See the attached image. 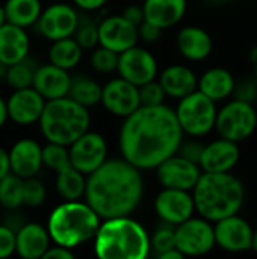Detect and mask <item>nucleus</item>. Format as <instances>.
Wrapping results in <instances>:
<instances>
[{
    "instance_id": "nucleus-1",
    "label": "nucleus",
    "mask_w": 257,
    "mask_h": 259,
    "mask_svg": "<svg viewBox=\"0 0 257 259\" xmlns=\"http://www.w3.org/2000/svg\"><path fill=\"white\" fill-rule=\"evenodd\" d=\"M183 134L176 111L167 105L141 106L124 118L120 150L139 170L158 168L179 152Z\"/></svg>"
},
{
    "instance_id": "nucleus-2",
    "label": "nucleus",
    "mask_w": 257,
    "mask_h": 259,
    "mask_svg": "<svg viewBox=\"0 0 257 259\" xmlns=\"http://www.w3.org/2000/svg\"><path fill=\"white\" fill-rule=\"evenodd\" d=\"M142 194L141 170L124 158L108 159L86 179V202L100 219L130 215L139 206Z\"/></svg>"
},
{
    "instance_id": "nucleus-3",
    "label": "nucleus",
    "mask_w": 257,
    "mask_h": 259,
    "mask_svg": "<svg viewBox=\"0 0 257 259\" xmlns=\"http://www.w3.org/2000/svg\"><path fill=\"white\" fill-rule=\"evenodd\" d=\"M150 250V235L130 215L105 219L94 237V252L101 259H144Z\"/></svg>"
},
{
    "instance_id": "nucleus-4",
    "label": "nucleus",
    "mask_w": 257,
    "mask_h": 259,
    "mask_svg": "<svg viewBox=\"0 0 257 259\" xmlns=\"http://www.w3.org/2000/svg\"><path fill=\"white\" fill-rule=\"evenodd\" d=\"M195 211L209 222L235 215L244 205L245 190L242 182L227 173H201L194 187Z\"/></svg>"
},
{
    "instance_id": "nucleus-5",
    "label": "nucleus",
    "mask_w": 257,
    "mask_h": 259,
    "mask_svg": "<svg viewBox=\"0 0 257 259\" xmlns=\"http://www.w3.org/2000/svg\"><path fill=\"white\" fill-rule=\"evenodd\" d=\"M100 228V215L88 202L65 200L56 206L47 222V229L55 244L74 249L94 240Z\"/></svg>"
},
{
    "instance_id": "nucleus-6",
    "label": "nucleus",
    "mask_w": 257,
    "mask_h": 259,
    "mask_svg": "<svg viewBox=\"0 0 257 259\" xmlns=\"http://www.w3.org/2000/svg\"><path fill=\"white\" fill-rule=\"evenodd\" d=\"M38 123L47 141L71 146L88 132L91 117L86 106L65 96L47 100Z\"/></svg>"
},
{
    "instance_id": "nucleus-7",
    "label": "nucleus",
    "mask_w": 257,
    "mask_h": 259,
    "mask_svg": "<svg viewBox=\"0 0 257 259\" xmlns=\"http://www.w3.org/2000/svg\"><path fill=\"white\" fill-rule=\"evenodd\" d=\"M215 103V100L200 90L180 99L176 108V115L183 132L191 137H203L209 134L217 124L218 109Z\"/></svg>"
},
{
    "instance_id": "nucleus-8",
    "label": "nucleus",
    "mask_w": 257,
    "mask_h": 259,
    "mask_svg": "<svg viewBox=\"0 0 257 259\" xmlns=\"http://www.w3.org/2000/svg\"><path fill=\"white\" fill-rule=\"evenodd\" d=\"M257 126V112L250 100L236 99L226 103L217 117L215 129L220 137L241 143L253 135Z\"/></svg>"
},
{
    "instance_id": "nucleus-9",
    "label": "nucleus",
    "mask_w": 257,
    "mask_h": 259,
    "mask_svg": "<svg viewBox=\"0 0 257 259\" xmlns=\"http://www.w3.org/2000/svg\"><path fill=\"white\" fill-rule=\"evenodd\" d=\"M215 228L201 215L200 219L191 217L176 226V247L185 256L206 255L215 247Z\"/></svg>"
},
{
    "instance_id": "nucleus-10",
    "label": "nucleus",
    "mask_w": 257,
    "mask_h": 259,
    "mask_svg": "<svg viewBox=\"0 0 257 259\" xmlns=\"http://www.w3.org/2000/svg\"><path fill=\"white\" fill-rule=\"evenodd\" d=\"M68 149L71 165L83 175H91L108 161V144L97 132H85Z\"/></svg>"
},
{
    "instance_id": "nucleus-11",
    "label": "nucleus",
    "mask_w": 257,
    "mask_h": 259,
    "mask_svg": "<svg viewBox=\"0 0 257 259\" xmlns=\"http://www.w3.org/2000/svg\"><path fill=\"white\" fill-rule=\"evenodd\" d=\"M200 164L185 158L179 152L165 159L158 168V181L164 188H177L191 191L197 185L201 170Z\"/></svg>"
},
{
    "instance_id": "nucleus-12",
    "label": "nucleus",
    "mask_w": 257,
    "mask_h": 259,
    "mask_svg": "<svg viewBox=\"0 0 257 259\" xmlns=\"http://www.w3.org/2000/svg\"><path fill=\"white\" fill-rule=\"evenodd\" d=\"M117 71L126 80L135 83L136 87H141L156 79L158 62L147 49L133 46L120 53Z\"/></svg>"
},
{
    "instance_id": "nucleus-13",
    "label": "nucleus",
    "mask_w": 257,
    "mask_h": 259,
    "mask_svg": "<svg viewBox=\"0 0 257 259\" xmlns=\"http://www.w3.org/2000/svg\"><path fill=\"white\" fill-rule=\"evenodd\" d=\"M155 211L167 225L179 226L192 217L195 211L194 196L186 190L164 188L155 199Z\"/></svg>"
},
{
    "instance_id": "nucleus-14",
    "label": "nucleus",
    "mask_w": 257,
    "mask_h": 259,
    "mask_svg": "<svg viewBox=\"0 0 257 259\" xmlns=\"http://www.w3.org/2000/svg\"><path fill=\"white\" fill-rule=\"evenodd\" d=\"M101 103L111 114L126 118L141 108L139 87L121 76L112 79L103 87Z\"/></svg>"
},
{
    "instance_id": "nucleus-15",
    "label": "nucleus",
    "mask_w": 257,
    "mask_h": 259,
    "mask_svg": "<svg viewBox=\"0 0 257 259\" xmlns=\"http://www.w3.org/2000/svg\"><path fill=\"white\" fill-rule=\"evenodd\" d=\"M79 24L76 9L67 3H55L41 12L38 30L50 41L73 36Z\"/></svg>"
},
{
    "instance_id": "nucleus-16",
    "label": "nucleus",
    "mask_w": 257,
    "mask_h": 259,
    "mask_svg": "<svg viewBox=\"0 0 257 259\" xmlns=\"http://www.w3.org/2000/svg\"><path fill=\"white\" fill-rule=\"evenodd\" d=\"M138 39V26L124 18V15H111L98 23V44L117 53L136 46Z\"/></svg>"
},
{
    "instance_id": "nucleus-17",
    "label": "nucleus",
    "mask_w": 257,
    "mask_h": 259,
    "mask_svg": "<svg viewBox=\"0 0 257 259\" xmlns=\"http://www.w3.org/2000/svg\"><path fill=\"white\" fill-rule=\"evenodd\" d=\"M215 228V240L217 244L230 253L247 252L253 244V229L247 220L239 217L238 214L221 219L217 222Z\"/></svg>"
},
{
    "instance_id": "nucleus-18",
    "label": "nucleus",
    "mask_w": 257,
    "mask_h": 259,
    "mask_svg": "<svg viewBox=\"0 0 257 259\" xmlns=\"http://www.w3.org/2000/svg\"><path fill=\"white\" fill-rule=\"evenodd\" d=\"M47 100L33 88L15 90L8 99V114L17 124H32L39 121Z\"/></svg>"
},
{
    "instance_id": "nucleus-19",
    "label": "nucleus",
    "mask_w": 257,
    "mask_h": 259,
    "mask_svg": "<svg viewBox=\"0 0 257 259\" xmlns=\"http://www.w3.org/2000/svg\"><path fill=\"white\" fill-rule=\"evenodd\" d=\"M239 156L241 153L238 143L221 137L220 140H215L203 147L198 164L203 171L227 173L236 167Z\"/></svg>"
},
{
    "instance_id": "nucleus-20",
    "label": "nucleus",
    "mask_w": 257,
    "mask_h": 259,
    "mask_svg": "<svg viewBox=\"0 0 257 259\" xmlns=\"http://www.w3.org/2000/svg\"><path fill=\"white\" fill-rule=\"evenodd\" d=\"M11 171L21 179L33 178L41 170L42 164V147L30 138L17 141L9 150Z\"/></svg>"
},
{
    "instance_id": "nucleus-21",
    "label": "nucleus",
    "mask_w": 257,
    "mask_h": 259,
    "mask_svg": "<svg viewBox=\"0 0 257 259\" xmlns=\"http://www.w3.org/2000/svg\"><path fill=\"white\" fill-rule=\"evenodd\" d=\"M70 85H71V77L68 74V70L61 68L52 62L38 67L35 71L33 88L45 100H53L68 96Z\"/></svg>"
},
{
    "instance_id": "nucleus-22",
    "label": "nucleus",
    "mask_w": 257,
    "mask_h": 259,
    "mask_svg": "<svg viewBox=\"0 0 257 259\" xmlns=\"http://www.w3.org/2000/svg\"><path fill=\"white\" fill-rule=\"evenodd\" d=\"M15 252L24 259L42 258L50 247L48 229L38 223H26L18 228Z\"/></svg>"
},
{
    "instance_id": "nucleus-23",
    "label": "nucleus",
    "mask_w": 257,
    "mask_h": 259,
    "mask_svg": "<svg viewBox=\"0 0 257 259\" xmlns=\"http://www.w3.org/2000/svg\"><path fill=\"white\" fill-rule=\"evenodd\" d=\"M30 49L29 36L24 27L6 21L0 27V61L8 65L27 58Z\"/></svg>"
},
{
    "instance_id": "nucleus-24",
    "label": "nucleus",
    "mask_w": 257,
    "mask_h": 259,
    "mask_svg": "<svg viewBox=\"0 0 257 259\" xmlns=\"http://www.w3.org/2000/svg\"><path fill=\"white\" fill-rule=\"evenodd\" d=\"M159 82L168 97L179 100L198 90V79L195 73L189 67L177 64L167 67L161 73Z\"/></svg>"
},
{
    "instance_id": "nucleus-25",
    "label": "nucleus",
    "mask_w": 257,
    "mask_h": 259,
    "mask_svg": "<svg viewBox=\"0 0 257 259\" xmlns=\"http://www.w3.org/2000/svg\"><path fill=\"white\" fill-rule=\"evenodd\" d=\"M142 8L145 20L164 30L176 26L183 18L186 0H145Z\"/></svg>"
},
{
    "instance_id": "nucleus-26",
    "label": "nucleus",
    "mask_w": 257,
    "mask_h": 259,
    "mask_svg": "<svg viewBox=\"0 0 257 259\" xmlns=\"http://www.w3.org/2000/svg\"><path fill=\"white\" fill-rule=\"evenodd\" d=\"M177 49L183 58L189 61H203L212 52L211 35L197 26L183 27L177 33Z\"/></svg>"
},
{
    "instance_id": "nucleus-27",
    "label": "nucleus",
    "mask_w": 257,
    "mask_h": 259,
    "mask_svg": "<svg viewBox=\"0 0 257 259\" xmlns=\"http://www.w3.org/2000/svg\"><path fill=\"white\" fill-rule=\"evenodd\" d=\"M198 90L212 100L220 102L235 91V77L226 68H211L198 79Z\"/></svg>"
},
{
    "instance_id": "nucleus-28",
    "label": "nucleus",
    "mask_w": 257,
    "mask_h": 259,
    "mask_svg": "<svg viewBox=\"0 0 257 259\" xmlns=\"http://www.w3.org/2000/svg\"><path fill=\"white\" fill-rule=\"evenodd\" d=\"M3 6L6 12V21L21 27L38 23L42 12L39 0H6Z\"/></svg>"
},
{
    "instance_id": "nucleus-29",
    "label": "nucleus",
    "mask_w": 257,
    "mask_h": 259,
    "mask_svg": "<svg viewBox=\"0 0 257 259\" xmlns=\"http://www.w3.org/2000/svg\"><path fill=\"white\" fill-rule=\"evenodd\" d=\"M82 46L76 41V38H62V39H56L53 41L50 50H48V58L50 62L65 68V70H71L74 68L80 59H82Z\"/></svg>"
},
{
    "instance_id": "nucleus-30",
    "label": "nucleus",
    "mask_w": 257,
    "mask_h": 259,
    "mask_svg": "<svg viewBox=\"0 0 257 259\" xmlns=\"http://www.w3.org/2000/svg\"><path fill=\"white\" fill-rule=\"evenodd\" d=\"M56 190L64 200H79L85 196L86 179L82 171L73 165L56 173Z\"/></svg>"
},
{
    "instance_id": "nucleus-31",
    "label": "nucleus",
    "mask_w": 257,
    "mask_h": 259,
    "mask_svg": "<svg viewBox=\"0 0 257 259\" xmlns=\"http://www.w3.org/2000/svg\"><path fill=\"white\" fill-rule=\"evenodd\" d=\"M101 93H103V87H100L98 82L86 76H77L71 79L68 97L89 108L101 102Z\"/></svg>"
},
{
    "instance_id": "nucleus-32",
    "label": "nucleus",
    "mask_w": 257,
    "mask_h": 259,
    "mask_svg": "<svg viewBox=\"0 0 257 259\" xmlns=\"http://www.w3.org/2000/svg\"><path fill=\"white\" fill-rule=\"evenodd\" d=\"M23 205V179L12 171L0 179V206L17 209Z\"/></svg>"
},
{
    "instance_id": "nucleus-33",
    "label": "nucleus",
    "mask_w": 257,
    "mask_h": 259,
    "mask_svg": "<svg viewBox=\"0 0 257 259\" xmlns=\"http://www.w3.org/2000/svg\"><path fill=\"white\" fill-rule=\"evenodd\" d=\"M42 164L56 173L70 167L71 159H70V149L68 146L58 144V143H47V146L42 147Z\"/></svg>"
},
{
    "instance_id": "nucleus-34",
    "label": "nucleus",
    "mask_w": 257,
    "mask_h": 259,
    "mask_svg": "<svg viewBox=\"0 0 257 259\" xmlns=\"http://www.w3.org/2000/svg\"><path fill=\"white\" fill-rule=\"evenodd\" d=\"M35 71H36V68H33L26 59H23L20 62H15V64L9 65L5 80L14 90L29 88V87H33Z\"/></svg>"
},
{
    "instance_id": "nucleus-35",
    "label": "nucleus",
    "mask_w": 257,
    "mask_h": 259,
    "mask_svg": "<svg viewBox=\"0 0 257 259\" xmlns=\"http://www.w3.org/2000/svg\"><path fill=\"white\" fill-rule=\"evenodd\" d=\"M118 59H120V53L100 46L91 55V65L95 71L106 74V73H112L118 68Z\"/></svg>"
},
{
    "instance_id": "nucleus-36",
    "label": "nucleus",
    "mask_w": 257,
    "mask_h": 259,
    "mask_svg": "<svg viewBox=\"0 0 257 259\" xmlns=\"http://www.w3.org/2000/svg\"><path fill=\"white\" fill-rule=\"evenodd\" d=\"M45 194H47L45 187L39 179H36L35 176L23 179V205L33 206V208L39 206L44 203Z\"/></svg>"
},
{
    "instance_id": "nucleus-37",
    "label": "nucleus",
    "mask_w": 257,
    "mask_h": 259,
    "mask_svg": "<svg viewBox=\"0 0 257 259\" xmlns=\"http://www.w3.org/2000/svg\"><path fill=\"white\" fill-rule=\"evenodd\" d=\"M76 41L82 46V49H92L98 44V24L92 20H80L77 29L74 32Z\"/></svg>"
},
{
    "instance_id": "nucleus-38",
    "label": "nucleus",
    "mask_w": 257,
    "mask_h": 259,
    "mask_svg": "<svg viewBox=\"0 0 257 259\" xmlns=\"http://www.w3.org/2000/svg\"><path fill=\"white\" fill-rule=\"evenodd\" d=\"M150 243H151V249L158 255H162L171 249H176V228L173 229L170 225V226H162L156 229L153 235L150 237Z\"/></svg>"
},
{
    "instance_id": "nucleus-39",
    "label": "nucleus",
    "mask_w": 257,
    "mask_h": 259,
    "mask_svg": "<svg viewBox=\"0 0 257 259\" xmlns=\"http://www.w3.org/2000/svg\"><path fill=\"white\" fill-rule=\"evenodd\" d=\"M167 97L165 90L162 88L161 82L151 80L139 87V99L141 106H158L164 105V100Z\"/></svg>"
},
{
    "instance_id": "nucleus-40",
    "label": "nucleus",
    "mask_w": 257,
    "mask_h": 259,
    "mask_svg": "<svg viewBox=\"0 0 257 259\" xmlns=\"http://www.w3.org/2000/svg\"><path fill=\"white\" fill-rule=\"evenodd\" d=\"M17 234L8 225H0V259L8 258L15 252Z\"/></svg>"
},
{
    "instance_id": "nucleus-41",
    "label": "nucleus",
    "mask_w": 257,
    "mask_h": 259,
    "mask_svg": "<svg viewBox=\"0 0 257 259\" xmlns=\"http://www.w3.org/2000/svg\"><path fill=\"white\" fill-rule=\"evenodd\" d=\"M138 33H139V38L145 42H156L159 38H161V33H162V29L150 21H144L138 26Z\"/></svg>"
},
{
    "instance_id": "nucleus-42",
    "label": "nucleus",
    "mask_w": 257,
    "mask_h": 259,
    "mask_svg": "<svg viewBox=\"0 0 257 259\" xmlns=\"http://www.w3.org/2000/svg\"><path fill=\"white\" fill-rule=\"evenodd\" d=\"M203 147L204 146H200L198 143H186L183 146H180L179 152L180 155H183L185 158L194 161V162H200V158H201V152H203Z\"/></svg>"
},
{
    "instance_id": "nucleus-43",
    "label": "nucleus",
    "mask_w": 257,
    "mask_h": 259,
    "mask_svg": "<svg viewBox=\"0 0 257 259\" xmlns=\"http://www.w3.org/2000/svg\"><path fill=\"white\" fill-rule=\"evenodd\" d=\"M123 15H124V18H127L135 26H139L141 23L145 21V14H144V8L142 6L132 5V6L126 8V11L123 12Z\"/></svg>"
},
{
    "instance_id": "nucleus-44",
    "label": "nucleus",
    "mask_w": 257,
    "mask_h": 259,
    "mask_svg": "<svg viewBox=\"0 0 257 259\" xmlns=\"http://www.w3.org/2000/svg\"><path fill=\"white\" fill-rule=\"evenodd\" d=\"M42 258L44 259H73L74 258V255H73L71 249L56 244L55 247H48V250L44 253V256H42Z\"/></svg>"
},
{
    "instance_id": "nucleus-45",
    "label": "nucleus",
    "mask_w": 257,
    "mask_h": 259,
    "mask_svg": "<svg viewBox=\"0 0 257 259\" xmlns=\"http://www.w3.org/2000/svg\"><path fill=\"white\" fill-rule=\"evenodd\" d=\"M74 5L83 11H97L103 5H106L108 0H73Z\"/></svg>"
},
{
    "instance_id": "nucleus-46",
    "label": "nucleus",
    "mask_w": 257,
    "mask_h": 259,
    "mask_svg": "<svg viewBox=\"0 0 257 259\" xmlns=\"http://www.w3.org/2000/svg\"><path fill=\"white\" fill-rule=\"evenodd\" d=\"M11 173V159L9 152L0 147V179H3L6 175Z\"/></svg>"
},
{
    "instance_id": "nucleus-47",
    "label": "nucleus",
    "mask_w": 257,
    "mask_h": 259,
    "mask_svg": "<svg viewBox=\"0 0 257 259\" xmlns=\"http://www.w3.org/2000/svg\"><path fill=\"white\" fill-rule=\"evenodd\" d=\"M9 114H8V102H5L2 97H0V127L6 123Z\"/></svg>"
},
{
    "instance_id": "nucleus-48",
    "label": "nucleus",
    "mask_w": 257,
    "mask_h": 259,
    "mask_svg": "<svg viewBox=\"0 0 257 259\" xmlns=\"http://www.w3.org/2000/svg\"><path fill=\"white\" fill-rule=\"evenodd\" d=\"M185 255L176 247V249H171V250H168V252H165V253H162V255H159V258L161 259H180L183 258Z\"/></svg>"
},
{
    "instance_id": "nucleus-49",
    "label": "nucleus",
    "mask_w": 257,
    "mask_h": 259,
    "mask_svg": "<svg viewBox=\"0 0 257 259\" xmlns=\"http://www.w3.org/2000/svg\"><path fill=\"white\" fill-rule=\"evenodd\" d=\"M8 68H9V65H8V64H5L3 61H0V80L6 79V74H8Z\"/></svg>"
},
{
    "instance_id": "nucleus-50",
    "label": "nucleus",
    "mask_w": 257,
    "mask_h": 259,
    "mask_svg": "<svg viewBox=\"0 0 257 259\" xmlns=\"http://www.w3.org/2000/svg\"><path fill=\"white\" fill-rule=\"evenodd\" d=\"M6 23V12H5V6L0 5V27Z\"/></svg>"
},
{
    "instance_id": "nucleus-51",
    "label": "nucleus",
    "mask_w": 257,
    "mask_h": 259,
    "mask_svg": "<svg viewBox=\"0 0 257 259\" xmlns=\"http://www.w3.org/2000/svg\"><path fill=\"white\" fill-rule=\"evenodd\" d=\"M251 249L257 252V229L253 232V244H251Z\"/></svg>"
},
{
    "instance_id": "nucleus-52",
    "label": "nucleus",
    "mask_w": 257,
    "mask_h": 259,
    "mask_svg": "<svg viewBox=\"0 0 257 259\" xmlns=\"http://www.w3.org/2000/svg\"><path fill=\"white\" fill-rule=\"evenodd\" d=\"M224 2H238V0H224Z\"/></svg>"
}]
</instances>
